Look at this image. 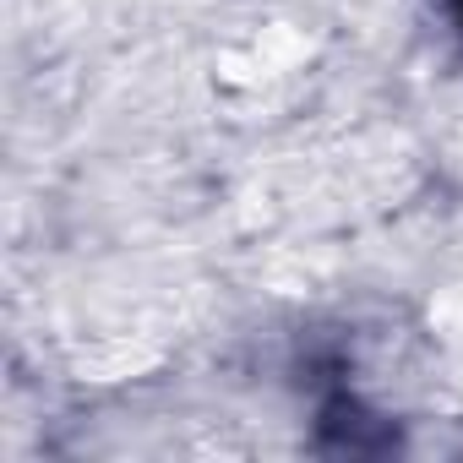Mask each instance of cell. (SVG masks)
I'll return each instance as SVG.
<instances>
[{
	"label": "cell",
	"mask_w": 463,
	"mask_h": 463,
	"mask_svg": "<svg viewBox=\"0 0 463 463\" xmlns=\"http://www.w3.org/2000/svg\"><path fill=\"white\" fill-rule=\"evenodd\" d=\"M452 6H458V17H463V0H452Z\"/></svg>",
	"instance_id": "1"
}]
</instances>
